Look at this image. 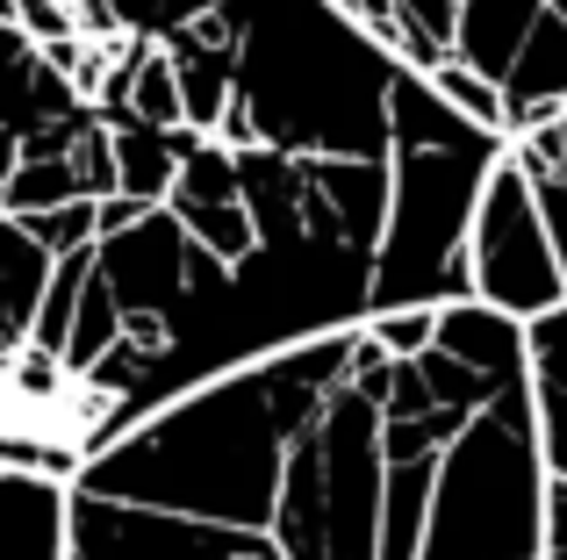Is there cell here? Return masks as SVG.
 <instances>
[{"instance_id":"9","label":"cell","mask_w":567,"mask_h":560,"mask_svg":"<svg viewBox=\"0 0 567 560\" xmlns=\"http://www.w3.org/2000/svg\"><path fill=\"white\" fill-rule=\"evenodd\" d=\"M460 8H467V0H402V22H416L431 43H445V51H460Z\"/></svg>"},{"instance_id":"6","label":"cell","mask_w":567,"mask_h":560,"mask_svg":"<svg viewBox=\"0 0 567 560\" xmlns=\"http://www.w3.org/2000/svg\"><path fill=\"white\" fill-rule=\"evenodd\" d=\"M517 158H525V173L539 180V201H546V216H554V238H560V259H567V115H554V123L532 129V137H517Z\"/></svg>"},{"instance_id":"10","label":"cell","mask_w":567,"mask_h":560,"mask_svg":"<svg viewBox=\"0 0 567 560\" xmlns=\"http://www.w3.org/2000/svg\"><path fill=\"white\" fill-rule=\"evenodd\" d=\"M546 560H567V481L546 475Z\"/></svg>"},{"instance_id":"4","label":"cell","mask_w":567,"mask_h":560,"mask_svg":"<svg viewBox=\"0 0 567 560\" xmlns=\"http://www.w3.org/2000/svg\"><path fill=\"white\" fill-rule=\"evenodd\" d=\"M539 14H546V0H467L460 8V51L453 58H467V65H482L488 80H511V65H517V51H525V37L539 29Z\"/></svg>"},{"instance_id":"2","label":"cell","mask_w":567,"mask_h":560,"mask_svg":"<svg viewBox=\"0 0 567 560\" xmlns=\"http://www.w3.org/2000/svg\"><path fill=\"white\" fill-rule=\"evenodd\" d=\"M474 302L503 309V317H546L567 302V259L554 238V216L539 201V180L525 173V158H503L488 173L482 216H474Z\"/></svg>"},{"instance_id":"3","label":"cell","mask_w":567,"mask_h":560,"mask_svg":"<svg viewBox=\"0 0 567 560\" xmlns=\"http://www.w3.org/2000/svg\"><path fill=\"white\" fill-rule=\"evenodd\" d=\"M0 547L8 560H72V481L0 460Z\"/></svg>"},{"instance_id":"1","label":"cell","mask_w":567,"mask_h":560,"mask_svg":"<svg viewBox=\"0 0 567 560\" xmlns=\"http://www.w3.org/2000/svg\"><path fill=\"white\" fill-rule=\"evenodd\" d=\"M80 489L223 518L280 560H546V446L525 317L445 302L402 352L381 323L173 395Z\"/></svg>"},{"instance_id":"7","label":"cell","mask_w":567,"mask_h":560,"mask_svg":"<svg viewBox=\"0 0 567 560\" xmlns=\"http://www.w3.org/2000/svg\"><path fill=\"white\" fill-rule=\"evenodd\" d=\"M431 86H439V94L453 101L460 115H474V123H488V129H511V101H503V86L488 80L482 65H467V58H445V65H431Z\"/></svg>"},{"instance_id":"5","label":"cell","mask_w":567,"mask_h":560,"mask_svg":"<svg viewBox=\"0 0 567 560\" xmlns=\"http://www.w3.org/2000/svg\"><path fill=\"white\" fill-rule=\"evenodd\" d=\"M0 252H8V345H29V338H37L43 302H51L58 252L29 224H14V216H0Z\"/></svg>"},{"instance_id":"8","label":"cell","mask_w":567,"mask_h":560,"mask_svg":"<svg viewBox=\"0 0 567 560\" xmlns=\"http://www.w3.org/2000/svg\"><path fill=\"white\" fill-rule=\"evenodd\" d=\"M14 224H29L43 245H51L58 259L65 252H80L86 238H94V224H101V201L94 195H80V201H58V209H29V216H14Z\"/></svg>"}]
</instances>
